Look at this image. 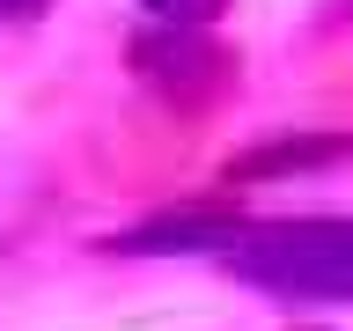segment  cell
Here are the masks:
<instances>
[{
  "instance_id": "6da1fadb",
  "label": "cell",
  "mask_w": 353,
  "mask_h": 331,
  "mask_svg": "<svg viewBox=\"0 0 353 331\" xmlns=\"http://www.w3.org/2000/svg\"><path fill=\"white\" fill-rule=\"evenodd\" d=\"M243 280L280 294H353V221H294L228 250Z\"/></svg>"
},
{
  "instance_id": "7a4b0ae2",
  "label": "cell",
  "mask_w": 353,
  "mask_h": 331,
  "mask_svg": "<svg viewBox=\"0 0 353 331\" xmlns=\"http://www.w3.org/2000/svg\"><path fill=\"white\" fill-rule=\"evenodd\" d=\"M206 243H236V214L221 206H192V214H162L140 236H125V250H206Z\"/></svg>"
},
{
  "instance_id": "3957f363",
  "label": "cell",
  "mask_w": 353,
  "mask_h": 331,
  "mask_svg": "<svg viewBox=\"0 0 353 331\" xmlns=\"http://www.w3.org/2000/svg\"><path fill=\"white\" fill-rule=\"evenodd\" d=\"M132 59L148 66L162 88H176V81H199V74H214V66H228L221 52H206V44H192V37H140L132 44Z\"/></svg>"
},
{
  "instance_id": "277c9868",
  "label": "cell",
  "mask_w": 353,
  "mask_h": 331,
  "mask_svg": "<svg viewBox=\"0 0 353 331\" xmlns=\"http://www.w3.org/2000/svg\"><path fill=\"white\" fill-rule=\"evenodd\" d=\"M346 148V140H280V148H258L250 162H243V177L258 170H302V162H331V154Z\"/></svg>"
},
{
  "instance_id": "5b68a950",
  "label": "cell",
  "mask_w": 353,
  "mask_h": 331,
  "mask_svg": "<svg viewBox=\"0 0 353 331\" xmlns=\"http://www.w3.org/2000/svg\"><path fill=\"white\" fill-rule=\"evenodd\" d=\"M140 8H154L162 22H206V15H221V0H140Z\"/></svg>"
},
{
  "instance_id": "8992f818",
  "label": "cell",
  "mask_w": 353,
  "mask_h": 331,
  "mask_svg": "<svg viewBox=\"0 0 353 331\" xmlns=\"http://www.w3.org/2000/svg\"><path fill=\"white\" fill-rule=\"evenodd\" d=\"M44 0H0V15H37Z\"/></svg>"
}]
</instances>
